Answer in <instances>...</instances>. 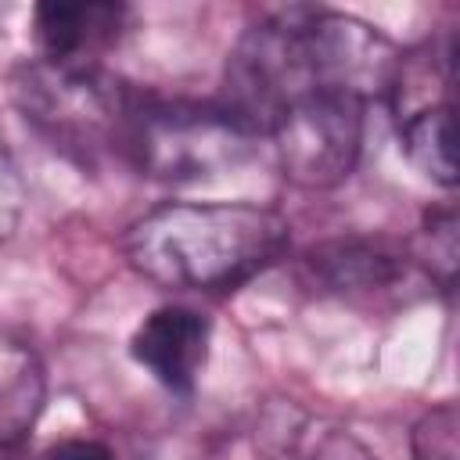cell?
<instances>
[{"label":"cell","mask_w":460,"mask_h":460,"mask_svg":"<svg viewBox=\"0 0 460 460\" xmlns=\"http://www.w3.org/2000/svg\"><path fill=\"white\" fill-rule=\"evenodd\" d=\"M22 115L68 158L97 162L101 155H122L126 129L137 108V90L101 65L29 61L11 79Z\"/></svg>","instance_id":"obj_3"},{"label":"cell","mask_w":460,"mask_h":460,"mask_svg":"<svg viewBox=\"0 0 460 460\" xmlns=\"http://www.w3.org/2000/svg\"><path fill=\"white\" fill-rule=\"evenodd\" d=\"M129 11L122 4L75 0V4H40L32 11V40L43 61L97 65V58L122 36Z\"/></svg>","instance_id":"obj_7"},{"label":"cell","mask_w":460,"mask_h":460,"mask_svg":"<svg viewBox=\"0 0 460 460\" xmlns=\"http://www.w3.org/2000/svg\"><path fill=\"white\" fill-rule=\"evenodd\" d=\"M291 226L270 205L252 201H165L140 216L122 252L129 266L176 291H230L288 252Z\"/></svg>","instance_id":"obj_2"},{"label":"cell","mask_w":460,"mask_h":460,"mask_svg":"<svg viewBox=\"0 0 460 460\" xmlns=\"http://www.w3.org/2000/svg\"><path fill=\"white\" fill-rule=\"evenodd\" d=\"M43 399L47 377L40 356L22 334L0 323V449L18 446L32 431Z\"/></svg>","instance_id":"obj_9"},{"label":"cell","mask_w":460,"mask_h":460,"mask_svg":"<svg viewBox=\"0 0 460 460\" xmlns=\"http://www.w3.org/2000/svg\"><path fill=\"white\" fill-rule=\"evenodd\" d=\"M212 327L187 305H162L140 320L129 338L133 359L169 392H190L208 363Z\"/></svg>","instance_id":"obj_6"},{"label":"cell","mask_w":460,"mask_h":460,"mask_svg":"<svg viewBox=\"0 0 460 460\" xmlns=\"http://www.w3.org/2000/svg\"><path fill=\"white\" fill-rule=\"evenodd\" d=\"M25 212V183L18 172V162L7 147V137L0 129V244L18 230Z\"/></svg>","instance_id":"obj_14"},{"label":"cell","mask_w":460,"mask_h":460,"mask_svg":"<svg viewBox=\"0 0 460 460\" xmlns=\"http://www.w3.org/2000/svg\"><path fill=\"white\" fill-rule=\"evenodd\" d=\"M305 273L327 291H385L406 277V259L374 241H331L305 252Z\"/></svg>","instance_id":"obj_10"},{"label":"cell","mask_w":460,"mask_h":460,"mask_svg":"<svg viewBox=\"0 0 460 460\" xmlns=\"http://www.w3.org/2000/svg\"><path fill=\"white\" fill-rule=\"evenodd\" d=\"M402 151L406 158L438 187H456V147H453V101L428 104L402 115Z\"/></svg>","instance_id":"obj_11"},{"label":"cell","mask_w":460,"mask_h":460,"mask_svg":"<svg viewBox=\"0 0 460 460\" xmlns=\"http://www.w3.org/2000/svg\"><path fill=\"white\" fill-rule=\"evenodd\" d=\"M413 262L428 270L431 280H438V288H453V273H456V216L453 208L431 212L413 241Z\"/></svg>","instance_id":"obj_12"},{"label":"cell","mask_w":460,"mask_h":460,"mask_svg":"<svg viewBox=\"0 0 460 460\" xmlns=\"http://www.w3.org/2000/svg\"><path fill=\"white\" fill-rule=\"evenodd\" d=\"M40 460H115V453L97 438H61L47 446Z\"/></svg>","instance_id":"obj_15"},{"label":"cell","mask_w":460,"mask_h":460,"mask_svg":"<svg viewBox=\"0 0 460 460\" xmlns=\"http://www.w3.org/2000/svg\"><path fill=\"white\" fill-rule=\"evenodd\" d=\"M399 50L367 22L327 7H284L259 18L226 58L223 108L255 137L270 122L320 93L349 90L367 101L388 90Z\"/></svg>","instance_id":"obj_1"},{"label":"cell","mask_w":460,"mask_h":460,"mask_svg":"<svg viewBox=\"0 0 460 460\" xmlns=\"http://www.w3.org/2000/svg\"><path fill=\"white\" fill-rule=\"evenodd\" d=\"M255 133L223 104L137 97L122 158L151 180L190 183L234 172L252 158Z\"/></svg>","instance_id":"obj_4"},{"label":"cell","mask_w":460,"mask_h":460,"mask_svg":"<svg viewBox=\"0 0 460 460\" xmlns=\"http://www.w3.org/2000/svg\"><path fill=\"white\" fill-rule=\"evenodd\" d=\"M270 460H377L349 428L313 417L298 406H273L259 424Z\"/></svg>","instance_id":"obj_8"},{"label":"cell","mask_w":460,"mask_h":460,"mask_svg":"<svg viewBox=\"0 0 460 460\" xmlns=\"http://www.w3.org/2000/svg\"><path fill=\"white\" fill-rule=\"evenodd\" d=\"M363 115V93H320L277 115L266 129V140L273 144L277 162L295 187L327 190L341 183L359 162Z\"/></svg>","instance_id":"obj_5"},{"label":"cell","mask_w":460,"mask_h":460,"mask_svg":"<svg viewBox=\"0 0 460 460\" xmlns=\"http://www.w3.org/2000/svg\"><path fill=\"white\" fill-rule=\"evenodd\" d=\"M413 460H460V413L453 402L431 406L410 431Z\"/></svg>","instance_id":"obj_13"}]
</instances>
